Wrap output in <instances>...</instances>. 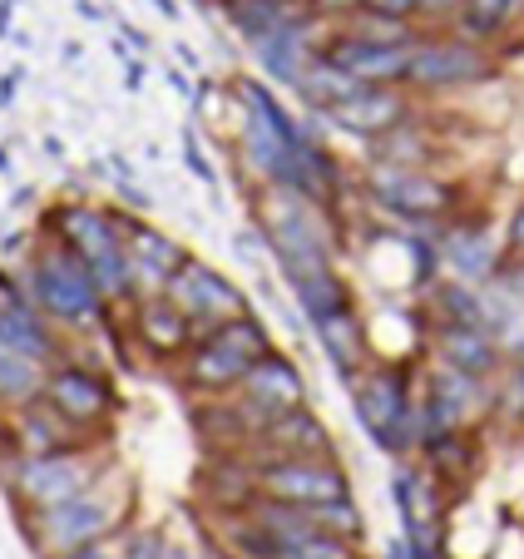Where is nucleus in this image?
Wrapping results in <instances>:
<instances>
[{"instance_id": "1", "label": "nucleus", "mask_w": 524, "mask_h": 559, "mask_svg": "<svg viewBox=\"0 0 524 559\" xmlns=\"http://www.w3.org/2000/svg\"><path fill=\"white\" fill-rule=\"evenodd\" d=\"M129 500H134V486H129L124 475L109 465L90 490H80L74 500L55 510H11L15 515V530L21 539L40 555H64V549H84V545H99V539H115L119 530H129Z\"/></svg>"}, {"instance_id": "2", "label": "nucleus", "mask_w": 524, "mask_h": 559, "mask_svg": "<svg viewBox=\"0 0 524 559\" xmlns=\"http://www.w3.org/2000/svg\"><path fill=\"white\" fill-rule=\"evenodd\" d=\"M267 352H273L267 328H262L252 312H242V317H233V322H223V328L199 332L189 357L179 361V381L193 391V396H203V402L238 396L248 367L258 357H267Z\"/></svg>"}, {"instance_id": "3", "label": "nucleus", "mask_w": 524, "mask_h": 559, "mask_svg": "<svg viewBox=\"0 0 524 559\" xmlns=\"http://www.w3.org/2000/svg\"><path fill=\"white\" fill-rule=\"evenodd\" d=\"M109 445L99 451H74V455H0V490L11 500V510H55L64 500H74L80 490H90L99 475L109 471Z\"/></svg>"}, {"instance_id": "4", "label": "nucleus", "mask_w": 524, "mask_h": 559, "mask_svg": "<svg viewBox=\"0 0 524 559\" xmlns=\"http://www.w3.org/2000/svg\"><path fill=\"white\" fill-rule=\"evenodd\" d=\"M40 402L105 445L115 441V421H119V412H124V396H119L115 377L80 357H64V361H55V367H45Z\"/></svg>"}, {"instance_id": "5", "label": "nucleus", "mask_w": 524, "mask_h": 559, "mask_svg": "<svg viewBox=\"0 0 524 559\" xmlns=\"http://www.w3.org/2000/svg\"><path fill=\"white\" fill-rule=\"evenodd\" d=\"M352 406H357V421L371 441L386 455H406L420 445V416L410 402V377L396 361H381V367L361 371L352 381Z\"/></svg>"}, {"instance_id": "6", "label": "nucleus", "mask_w": 524, "mask_h": 559, "mask_svg": "<svg viewBox=\"0 0 524 559\" xmlns=\"http://www.w3.org/2000/svg\"><path fill=\"white\" fill-rule=\"evenodd\" d=\"M258 496L277 506L312 510L326 500H346L352 480L332 455H258Z\"/></svg>"}, {"instance_id": "7", "label": "nucleus", "mask_w": 524, "mask_h": 559, "mask_svg": "<svg viewBox=\"0 0 524 559\" xmlns=\"http://www.w3.org/2000/svg\"><path fill=\"white\" fill-rule=\"evenodd\" d=\"M164 297L174 307H179L183 317H189L199 332L209 328H223V322H233V317L248 312V293H242L233 277H223L213 263H203V258H183L179 273L164 283Z\"/></svg>"}, {"instance_id": "8", "label": "nucleus", "mask_w": 524, "mask_h": 559, "mask_svg": "<svg viewBox=\"0 0 524 559\" xmlns=\"http://www.w3.org/2000/svg\"><path fill=\"white\" fill-rule=\"evenodd\" d=\"M109 223H115V233H119L134 293H164V283L179 273L189 248H183L179 238H168L164 228H154L144 213H129V209H119V203H109Z\"/></svg>"}, {"instance_id": "9", "label": "nucleus", "mask_w": 524, "mask_h": 559, "mask_svg": "<svg viewBox=\"0 0 524 559\" xmlns=\"http://www.w3.org/2000/svg\"><path fill=\"white\" fill-rule=\"evenodd\" d=\"M129 342L158 367H179L189 347L199 342V328L164 293H139L129 302Z\"/></svg>"}, {"instance_id": "10", "label": "nucleus", "mask_w": 524, "mask_h": 559, "mask_svg": "<svg viewBox=\"0 0 524 559\" xmlns=\"http://www.w3.org/2000/svg\"><path fill=\"white\" fill-rule=\"evenodd\" d=\"M367 189L401 223H441L455 209V189L441 179H430L426 169H386V164H377Z\"/></svg>"}, {"instance_id": "11", "label": "nucleus", "mask_w": 524, "mask_h": 559, "mask_svg": "<svg viewBox=\"0 0 524 559\" xmlns=\"http://www.w3.org/2000/svg\"><path fill=\"white\" fill-rule=\"evenodd\" d=\"M410 45H377V40H361V35L342 31L332 40L317 45V60H326L332 70H342L346 80H357V85H406V70H410Z\"/></svg>"}, {"instance_id": "12", "label": "nucleus", "mask_w": 524, "mask_h": 559, "mask_svg": "<svg viewBox=\"0 0 524 559\" xmlns=\"http://www.w3.org/2000/svg\"><path fill=\"white\" fill-rule=\"evenodd\" d=\"M490 74V60L475 40H416L410 50V70H406V85L416 90H461L475 85Z\"/></svg>"}, {"instance_id": "13", "label": "nucleus", "mask_w": 524, "mask_h": 559, "mask_svg": "<svg viewBox=\"0 0 524 559\" xmlns=\"http://www.w3.org/2000/svg\"><path fill=\"white\" fill-rule=\"evenodd\" d=\"M238 396L258 416H273V412H287V406H302L307 402V381H302V371H297V361L283 357V352L273 347L267 357H258L248 367Z\"/></svg>"}, {"instance_id": "14", "label": "nucleus", "mask_w": 524, "mask_h": 559, "mask_svg": "<svg viewBox=\"0 0 524 559\" xmlns=\"http://www.w3.org/2000/svg\"><path fill=\"white\" fill-rule=\"evenodd\" d=\"M252 455H332V431L312 406H287V412L262 416L258 451Z\"/></svg>"}, {"instance_id": "15", "label": "nucleus", "mask_w": 524, "mask_h": 559, "mask_svg": "<svg viewBox=\"0 0 524 559\" xmlns=\"http://www.w3.org/2000/svg\"><path fill=\"white\" fill-rule=\"evenodd\" d=\"M0 347L15 352V357H25V361H35V367H55V361L70 357L64 332L50 328V322H45L31 302L0 307Z\"/></svg>"}, {"instance_id": "16", "label": "nucleus", "mask_w": 524, "mask_h": 559, "mask_svg": "<svg viewBox=\"0 0 524 559\" xmlns=\"http://www.w3.org/2000/svg\"><path fill=\"white\" fill-rule=\"evenodd\" d=\"M332 124H342L346 134L361 139H381L396 124H406V95L396 85H361L357 95H346L336 109H326Z\"/></svg>"}, {"instance_id": "17", "label": "nucleus", "mask_w": 524, "mask_h": 559, "mask_svg": "<svg viewBox=\"0 0 524 559\" xmlns=\"http://www.w3.org/2000/svg\"><path fill=\"white\" fill-rule=\"evenodd\" d=\"M436 357H441V367L465 371V377H475V381H490L495 367H500L495 332H485V328H451V322H441V328H436Z\"/></svg>"}, {"instance_id": "18", "label": "nucleus", "mask_w": 524, "mask_h": 559, "mask_svg": "<svg viewBox=\"0 0 524 559\" xmlns=\"http://www.w3.org/2000/svg\"><path fill=\"white\" fill-rule=\"evenodd\" d=\"M312 328H317V342H322L326 361L336 367V377H342V381H357L361 367H367V332H361L357 307L322 317V322H312Z\"/></svg>"}, {"instance_id": "19", "label": "nucleus", "mask_w": 524, "mask_h": 559, "mask_svg": "<svg viewBox=\"0 0 524 559\" xmlns=\"http://www.w3.org/2000/svg\"><path fill=\"white\" fill-rule=\"evenodd\" d=\"M426 445V461H430V475L436 480H471L475 465H480V455H475V436L465 431H441V436H430Z\"/></svg>"}, {"instance_id": "20", "label": "nucleus", "mask_w": 524, "mask_h": 559, "mask_svg": "<svg viewBox=\"0 0 524 559\" xmlns=\"http://www.w3.org/2000/svg\"><path fill=\"white\" fill-rule=\"evenodd\" d=\"M436 253H441L445 267H455L465 283H475V277H490V267H495V253H490V243H485L480 228H445Z\"/></svg>"}, {"instance_id": "21", "label": "nucleus", "mask_w": 524, "mask_h": 559, "mask_svg": "<svg viewBox=\"0 0 524 559\" xmlns=\"http://www.w3.org/2000/svg\"><path fill=\"white\" fill-rule=\"evenodd\" d=\"M40 386H45V367H35V361L0 347V412H15V406L35 402Z\"/></svg>"}, {"instance_id": "22", "label": "nucleus", "mask_w": 524, "mask_h": 559, "mask_svg": "<svg viewBox=\"0 0 524 559\" xmlns=\"http://www.w3.org/2000/svg\"><path fill=\"white\" fill-rule=\"evenodd\" d=\"M520 5L524 0H465L461 21H455L461 25V40H490V35H500Z\"/></svg>"}, {"instance_id": "23", "label": "nucleus", "mask_w": 524, "mask_h": 559, "mask_svg": "<svg viewBox=\"0 0 524 559\" xmlns=\"http://www.w3.org/2000/svg\"><path fill=\"white\" fill-rule=\"evenodd\" d=\"M307 520H312L317 530H326V535L346 539V545L367 539V515H361V506L352 496H346V500H326V506H312V510H307Z\"/></svg>"}, {"instance_id": "24", "label": "nucleus", "mask_w": 524, "mask_h": 559, "mask_svg": "<svg viewBox=\"0 0 524 559\" xmlns=\"http://www.w3.org/2000/svg\"><path fill=\"white\" fill-rule=\"evenodd\" d=\"M277 559H361L357 545H346V539L326 535V530H307V535H297L293 545H283V555Z\"/></svg>"}, {"instance_id": "25", "label": "nucleus", "mask_w": 524, "mask_h": 559, "mask_svg": "<svg viewBox=\"0 0 524 559\" xmlns=\"http://www.w3.org/2000/svg\"><path fill=\"white\" fill-rule=\"evenodd\" d=\"M168 545H174V539H168L158 525H129V530H119V555H124V559H164Z\"/></svg>"}, {"instance_id": "26", "label": "nucleus", "mask_w": 524, "mask_h": 559, "mask_svg": "<svg viewBox=\"0 0 524 559\" xmlns=\"http://www.w3.org/2000/svg\"><path fill=\"white\" fill-rule=\"evenodd\" d=\"M183 164H189L193 179H203L209 189H218V174H213L209 154H199V134H193V129H183Z\"/></svg>"}, {"instance_id": "27", "label": "nucleus", "mask_w": 524, "mask_h": 559, "mask_svg": "<svg viewBox=\"0 0 524 559\" xmlns=\"http://www.w3.org/2000/svg\"><path fill=\"white\" fill-rule=\"evenodd\" d=\"M367 15H381V21H401V25H410L420 15V0H367L361 5Z\"/></svg>"}, {"instance_id": "28", "label": "nucleus", "mask_w": 524, "mask_h": 559, "mask_svg": "<svg viewBox=\"0 0 524 559\" xmlns=\"http://www.w3.org/2000/svg\"><path fill=\"white\" fill-rule=\"evenodd\" d=\"M40 559H124V555H119V535H115V539H99V545L64 549V555H40Z\"/></svg>"}, {"instance_id": "29", "label": "nucleus", "mask_w": 524, "mask_h": 559, "mask_svg": "<svg viewBox=\"0 0 524 559\" xmlns=\"http://www.w3.org/2000/svg\"><path fill=\"white\" fill-rule=\"evenodd\" d=\"M307 15H361L367 0H302Z\"/></svg>"}, {"instance_id": "30", "label": "nucleus", "mask_w": 524, "mask_h": 559, "mask_svg": "<svg viewBox=\"0 0 524 559\" xmlns=\"http://www.w3.org/2000/svg\"><path fill=\"white\" fill-rule=\"evenodd\" d=\"M465 0H420V15L426 21H461Z\"/></svg>"}, {"instance_id": "31", "label": "nucleus", "mask_w": 524, "mask_h": 559, "mask_svg": "<svg viewBox=\"0 0 524 559\" xmlns=\"http://www.w3.org/2000/svg\"><path fill=\"white\" fill-rule=\"evenodd\" d=\"M510 253H514V258H520V263H524V209H520V213H514V218H510Z\"/></svg>"}, {"instance_id": "32", "label": "nucleus", "mask_w": 524, "mask_h": 559, "mask_svg": "<svg viewBox=\"0 0 524 559\" xmlns=\"http://www.w3.org/2000/svg\"><path fill=\"white\" fill-rule=\"evenodd\" d=\"M124 85H129V95H134V90H144V60H124Z\"/></svg>"}, {"instance_id": "33", "label": "nucleus", "mask_w": 524, "mask_h": 559, "mask_svg": "<svg viewBox=\"0 0 524 559\" xmlns=\"http://www.w3.org/2000/svg\"><path fill=\"white\" fill-rule=\"evenodd\" d=\"M386 559H410V545H406V535H396L386 545Z\"/></svg>"}, {"instance_id": "34", "label": "nucleus", "mask_w": 524, "mask_h": 559, "mask_svg": "<svg viewBox=\"0 0 524 559\" xmlns=\"http://www.w3.org/2000/svg\"><path fill=\"white\" fill-rule=\"evenodd\" d=\"M45 154H50V158H64V144H60L55 134H45Z\"/></svg>"}, {"instance_id": "35", "label": "nucleus", "mask_w": 524, "mask_h": 559, "mask_svg": "<svg viewBox=\"0 0 524 559\" xmlns=\"http://www.w3.org/2000/svg\"><path fill=\"white\" fill-rule=\"evenodd\" d=\"M514 406H520V416H524V367H520V377H514Z\"/></svg>"}, {"instance_id": "36", "label": "nucleus", "mask_w": 524, "mask_h": 559, "mask_svg": "<svg viewBox=\"0 0 524 559\" xmlns=\"http://www.w3.org/2000/svg\"><path fill=\"white\" fill-rule=\"evenodd\" d=\"M11 169H15V158H11V148L0 144V174H11Z\"/></svg>"}, {"instance_id": "37", "label": "nucleus", "mask_w": 524, "mask_h": 559, "mask_svg": "<svg viewBox=\"0 0 524 559\" xmlns=\"http://www.w3.org/2000/svg\"><path fill=\"white\" fill-rule=\"evenodd\" d=\"M154 11H164L168 21H174V15H179V5H174V0H154Z\"/></svg>"}, {"instance_id": "38", "label": "nucleus", "mask_w": 524, "mask_h": 559, "mask_svg": "<svg viewBox=\"0 0 524 559\" xmlns=\"http://www.w3.org/2000/svg\"><path fill=\"white\" fill-rule=\"evenodd\" d=\"M218 555H223V549H218ZM223 559H233V555H223Z\"/></svg>"}]
</instances>
